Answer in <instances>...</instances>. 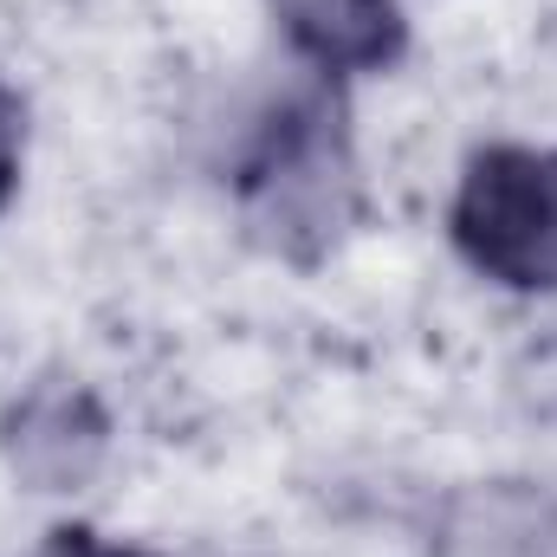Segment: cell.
<instances>
[{"mask_svg": "<svg viewBox=\"0 0 557 557\" xmlns=\"http://www.w3.org/2000/svg\"><path fill=\"white\" fill-rule=\"evenodd\" d=\"M454 234L480 273L506 285H557V149H486L473 156Z\"/></svg>", "mask_w": 557, "mask_h": 557, "instance_id": "1", "label": "cell"}, {"mask_svg": "<svg viewBox=\"0 0 557 557\" xmlns=\"http://www.w3.org/2000/svg\"><path fill=\"white\" fill-rule=\"evenodd\" d=\"M260 221L273 227L278 247H324L350 214V175L337 143L324 137V117H292V131L267 143V162L253 175Z\"/></svg>", "mask_w": 557, "mask_h": 557, "instance_id": "2", "label": "cell"}, {"mask_svg": "<svg viewBox=\"0 0 557 557\" xmlns=\"http://www.w3.org/2000/svg\"><path fill=\"white\" fill-rule=\"evenodd\" d=\"M7 460L39 493L85 486L98 473V460H104V416H98V403L85 389H72V383H39L7 416Z\"/></svg>", "mask_w": 557, "mask_h": 557, "instance_id": "3", "label": "cell"}, {"mask_svg": "<svg viewBox=\"0 0 557 557\" xmlns=\"http://www.w3.org/2000/svg\"><path fill=\"white\" fill-rule=\"evenodd\" d=\"M278 20L318 65H337V72L383 65L403 46L396 0H278Z\"/></svg>", "mask_w": 557, "mask_h": 557, "instance_id": "4", "label": "cell"}, {"mask_svg": "<svg viewBox=\"0 0 557 557\" xmlns=\"http://www.w3.org/2000/svg\"><path fill=\"white\" fill-rule=\"evenodd\" d=\"M39 557H143V552H124V545H104L98 532H85V525H65V532H52L46 539V552Z\"/></svg>", "mask_w": 557, "mask_h": 557, "instance_id": "5", "label": "cell"}, {"mask_svg": "<svg viewBox=\"0 0 557 557\" xmlns=\"http://www.w3.org/2000/svg\"><path fill=\"white\" fill-rule=\"evenodd\" d=\"M13 162H20V104H13L7 85H0V201H7V188H13Z\"/></svg>", "mask_w": 557, "mask_h": 557, "instance_id": "6", "label": "cell"}]
</instances>
